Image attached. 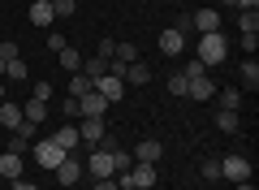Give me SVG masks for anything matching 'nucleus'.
Returning <instances> with one entry per match:
<instances>
[{"mask_svg": "<svg viewBox=\"0 0 259 190\" xmlns=\"http://www.w3.org/2000/svg\"><path fill=\"white\" fill-rule=\"evenodd\" d=\"M26 147H30V138H22V134H13V138H9V151H18V156H22Z\"/></svg>", "mask_w": 259, "mask_h": 190, "instance_id": "c9c22d12", "label": "nucleus"}, {"mask_svg": "<svg viewBox=\"0 0 259 190\" xmlns=\"http://www.w3.org/2000/svg\"><path fill=\"white\" fill-rule=\"evenodd\" d=\"M52 13H56V22L74 18V13H78V0H52Z\"/></svg>", "mask_w": 259, "mask_h": 190, "instance_id": "b1692460", "label": "nucleus"}, {"mask_svg": "<svg viewBox=\"0 0 259 190\" xmlns=\"http://www.w3.org/2000/svg\"><path fill=\"white\" fill-rule=\"evenodd\" d=\"M238 112H229V108H216V130H225V134H238Z\"/></svg>", "mask_w": 259, "mask_h": 190, "instance_id": "412c9836", "label": "nucleus"}, {"mask_svg": "<svg viewBox=\"0 0 259 190\" xmlns=\"http://www.w3.org/2000/svg\"><path fill=\"white\" fill-rule=\"evenodd\" d=\"M0 78H5V61H0Z\"/></svg>", "mask_w": 259, "mask_h": 190, "instance_id": "37998d69", "label": "nucleus"}, {"mask_svg": "<svg viewBox=\"0 0 259 190\" xmlns=\"http://www.w3.org/2000/svg\"><path fill=\"white\" fill-rule=\"evenodd\" d=\"M52 173H56V181H61V186H78V181H82V173H87V164L78 160V151H69Z\"/></svg>", "mask_w": 259, "mask_h": 190, "instance_id": "7ed1b4c3", "label": "nucleus"}, {"mask_svg": "<svg viewBox=\"0 0 259 190\" xmlns=\"http://www.w3.org/2000/svg\"><path fill=\"white\" fill-rule=\"evenodd\" d=\"M186 30H190V18H182L177 26H164V30H160V39H156L160 52H164V56H182L186 52Z\"/></svg>", "mask_w": 259, "mask_h": 190, "instance_id": "f03ea898", "label": "nucleus"}, {"mask_svg": "<svg viewBox=\"0 0 259 190\" xmlns=\"http://www.w3.org/2000/svg\"><path fill=\"white\" fill-rule=\"evenodd\" d=\"M52 143L61 147V151H78V143H82V138H78V126H61L52 134Z\"/></svg>", "mask_w": 259, "mask_h": 190, "instance_id": "f3484780", "label": "nucleus"}, {"mask_svg": "<svg viewBox=\"0 0 259 190\" xmlns=\"http://www.w3.org/2000/svg\"><path fill=\"white\" fill-rule=\"evenodd\" d=\"M229 56V39L216 30V35H199V61L207 65V69H216V65Z\"/></svg>", "mask_w": 259, "mask_h": 190, "instance_id": "f257e3e1", "label": "nucleus"}, {"mask_svg": "<svg viewBox=\"0 0 259 190\" xmlns=\"http://www.w3.org/2000/svg\"><path fill=\"white\" fill-rule=\"evenodd\" d=\"M22 169H26V164H22L18 151H5V156H0V177H5V181H18Z\"/></svg>", "mask_w": 259, "mask_h": 190, "instance_id": "f8f14e48", "label": "nucleus"}, {"mask_svg": "<svg viewBox=\"0 0 259 190\" xmlns=\"http://www.w3.org/2000/svg\"><path fill=\"white\" fill-rule=\"evenodd\" d=\"M238 26H242V35H246V30H259V13H242Z\"/></svg>", "mask_w": 259, "mask_h": 190, "instance_id": "473e14b6", "label": "nucleus"}, {"mask_svg": "<svg viewBox=\"0 0 259 190\" xmlns=\"http://www.w3.org/2000/svg\"><path fill=\"white\" fill-rule=\"evenodd\" d=\"M5 73H9L13 82H26V78H30V69H26V61H22V56H18V61H9V65H5Z\"/></svg>", "mask_w": 259, "mask_h": 190, "instance_id": "bb28decb", "label": "nucleus"}, {"mask_svg": "<svg viewBox=\"0 0 259 190\" xmlns=\"http://www.w3.org/2000/svg\"><path fill=\"white\" fill-rule=\"evenodd\" d=\"M48 48H52V52H65V48H69V39H65L61 30H52V35H48Z\"/></svg>", "mask_w": 259, "mask_h": 190, "instance_id": "2f4dec72", "label": "nucleus"}, {"mask_svg": "<svg viewBox=\"0 0 259 190\" xmlns=\"http://www.w3.org/2000/svg\"><path fill=\"white\" fill-rule=\"evenodd\" d=\"M255 44H259V30H246V35H242V48H246V56H255Z\"/></svg>", "mask_w": 259, "mask_h": 190, "instance_id": "f704fd0d", "label": "nucleus"}, {"mask_svg": "<svg viewBox=\"0 0 259 190\" xmlns=\"http://www.w3.org/2000/svg\"><path fill=\"white\" fill-rule=\"evenodd\" d=\"M5 100H9V95H5V87H0V104H5Z\"/></svg>", "mask_w": 259, "mask_h": 190, "instance_id": "79ce46f5", "label": "nucleus"}, {"mask_svg": "<svg viewBox=\"0 0 259 190\" xmlns=\"http://www.w3.org/2000/svg\"><path fill=\"white\" fill-rule=\"evenodd\" d=\"M212 100H216V108H229V112H238V108H242V91H238V87H221V91L212 95Z\"/></svg>", "mask_w": 259, "mask_h": 190, "instance_id": "4468645a", "label": "nucleus"}, {"mask_svg": "<svg viewBox=\"0 0 259 190\" xmlns=\"http://www.w3.org/2000/svg\"><path fill=\"white\" fill-rule=\"evenodd\" d=\"M87 173H91L95 181L100 177H117V169H112V151H104V147H91V156H87Z\"/></svg>", "mask_w": 259, "mask_h": 190, "instance_id": "20e7f679", "label": "nucleus"}, {"mask_svg": "<svg viewBox=\"0 0 259 190\" xmlns=\"http://www.w3.org/2000/svg\"><path fill=\"white\" fill-rule=\"evenodd\" d=\"M112 48H117L112 39H100V56H104V61H112Z\"/></svg>", "mask_w": 259, "mask_h": 190, "instance_id": "4c0bfd02", "label": "nucleus"}, {"mask_svg": "<svg viewBox=\"0 0 259 190\" xmlns=\"http://www.w3.org/2000/svg\"><path fill=\"white\" fill-rule=\"evenodd\" d=\"M212 95H216V82L207 78V73H203V78H194L190 87H186V100H212Z\"/></svg>", "mask_w": 259, "mask_h": 190, "instance_id": "ddd939ff", "label": "nucleus"}, {"mask_svg": "<svg viewBox=\"0 0 259 190\" xmlns=\"http://www.w3.org/2000/svg\"><path fill=\"white\" fill-rule=\"evenodd\" d=\"M242 82H246V87H250V91H255V87H259V65H255V61H250V56H246V61H242Z\"/></svg>", "mask_w": 259, "mask_h": 190, "instance_id": "a878e982", "label": "nucleus"}, {"mask_svg": "<svg viewBox=\"0 0 259 190\" xmlns=\"http://www.w3.org/2000/svg\"><path fill=\"white\" fill-rule=\"evenodd\" d=\"M221 5H229V9H233V0H221Z\"/></svg>", "mask_w": 259, "mask_h": 190, "instance_id": "c03bdc74", "label": "nucleus"}, {"mask_svg": "<svg viewBox=\"0 0 259 190\" xmlns=\"http://www.w3.org/2000/svg\"><path fill=\"white\" fill-rule=\"evenodd\" d=\"M151 190H156V186H151Z\"/></svg>", "mask_w": 259, "mask_h": 190, "instance_id": "de8ad7c7", "label": "nucleus"}, {"mask_svg": "<svg viewBox=\"0 0 259 190\" xmlns=\"http://www.w3.org/2000/svg\"><path fill=\"white\" fill-rule=\"evenodd\" d=\"M108 112V100H104L100 91H87V95H78V117H104Z\"/></svg>", "mask_w": 259, "mask_h": 190, "instance_id": "6e6552de", "label": "nucleus"}, {"mask_svg": "<svg viewBox=\"0 0 259 190\" xmlns=\"http://www.w3.org/2000/svg\"><path fill=\"white\" fill-rule=\"evenodd\" d=\"M186 87H190V82H186L182 73H173V78H168V91H173V95H186Z\"/></svg>", "mask_w": 259, "mask_h": 190, "instance_id": "72a5a7b5", "label": "nucleus"}, {"mask_svg": "<svg viewBox=\"0 0 259 190\" xmlns=\"http://www.w3.org/2000/svg\"><path fill=\"white\" fill-rule=\"evenodd\" d=\"M91 190H117V177H100V181H95Z\"/></svg>", "mask_w": 259, "mask_h": 190, "instance_id": "58836bf2", "label": "nucleus"}, {"mask_svg": "<svg viewBox=\"0 0 259 190\" xmlns=\"http://www.w3.org/2000/svg\"><path fill=\"white\" fill-rule=\"evenodd\" d=\"M250 169H255V164H250L242 151H233V156L221 160V177H229V181H250Z\"/></svg>", "mask_w": 259, "mask_h": 190, "instance_id": "39448f33", "label": "nucleus"}, {"mask_svg": "<svg viewBox=\"0 0 259 190\" xmlns=\"http://www.w3.org/2000/svg\"><path fill=\"white\" fill-rule=\"evenodd\" d=\"M190 26L199 30V35H216V30H221V9H212V5H207V9H194Z\"/></svg>", "mask_w": 259, "mask_h": 190, "instance_id": "423d86ee", "label": "nucleus"}, {"mask_svg": "<svg viewBox=\"0 0 259 190\" xmlns=\"http://www.w3.org/2000/svg\"><path fill=\"white\" fill-rule=\"evenodd\" d=\"M9 186H13V190H39L35 181H26V177H18V181H9Z\"/></svg>", "mask_w": 259, "mask_h": 190, "instance_id": "ea45409f", "label": "nucleus"}, {"mask_svg": "<svg viewBox=\"0 0 259 190\" xmlns=\"http://www.w3.org/2000/svg\"><path fill=\"white\" fill-rule=\"evenodd\" d=\"M87 91H95V82L87 78L82 69H78V73H69V95H74V100H78V95H87Z\"/></svg>", "mask_w": 259, "mask_h": 190, "instance_id": "4be33fe9", "label": "nucleus"}, {"mask_svg": "<svg viewBox=\"0 0 259 190\" xmlns=\"http://www.w3.org/2000/svg\"><path fill=\"white\" fill-rule=\"evenodd\" d=\"M78 190H91V186H78Z\"/></svg>", "mask_w": 259, "mask_h": 190, "instance_id": "a18cd8bd", "label": "nucleus"}, {"mask_svg": "<svg viewBox=\"0 0 259 190\" xmlns=\"http://www.w3.org/2000/svg\"><path fill=\"white\" fill-rule=\"evenodd\" d=\"M199 173H203L207 181H221V160H203V169H199Z\"/></svg>", "mask_w": 259, "mask_h": 190, "instance_id": "c756f323", "label": "nucleus"}, {"mask_svg": "<svg viewBox=\"0 0 259 190\" xmlns=\"http://www.w3.org/2000/svg\"><path fill=\"white\" fill-rule=\"evenodd\" d=\"M65 156H69V151H61V147H56L52 138H39V143H35V160L44 164V169H56V164H61Z\"/></svg>", "mask_w": 259, "mask_h": 190, "instance_id": "0eeeda50", "label": "nucleus"}, {"mask_svg": "<svg viewBox=\"0 0 259 190\" xmlns=\"http://www.w3.org/2000/svg\"><path fill=\"white\" fill-rule=\"evenodd\" d=\"M147 82H151V69L143 61H130L125 65V87H147Z\"/></svg>", "mask_w": 259, "mask_h": 190, "instance_id": "dca6fc26", "label": "nucleus"}, {"mask_svg": "<svg viewBox=\"0 0 259 190\" xmlns=\"http://www.w3.org/2000/svg\"><path fill=\"white\" fill-rule=\"evenodd\" d=\"M22 117H26L30 126H39V121L48 117V100H39V95H30V100L22 104Z\"/></svg>", "mask_w": 259, "mask_h": 190, "instance_id": "a211bd4d", "label": "nucleus"}, {"mask_svg": "<svg viewBox=\"0 0 259 190\" xmlns=\"http://www.w3.org/2000/svg\"><path fill=\"white\" fill-rule=\"evenodd\" d=\"M0 61H5V65L18 61V44H13V39H5V44H0Z\"/></svg>", "mask_w": 259, "mask_h": 190, "instance_id": "7c9ffc66", "label": "nucleus"}, {"mask_svg": "<svg viewBox=\"0 0 259 190\" xmlns=\"http://www.w3.org/2000/svg\"><path fill=\"white\" fill-rule=\"evenodd\" d=\"M130 164H134V156H130V151H121V147H112V169H117V173H125Z\"/></svg>", "mask_w": 259, "mask_h": 190, "instance_id": "c85d7f7f", "label": "nucleus"}, {"mask_svg": "<svg viewBox=\"0 0 259 190\" xmlns=\"http://www.w3.org/2000/svg\"><path fill=\"white\" fill-rule=\"evenodd\" d=\"M44 5H52V0H44Z\"/></svg>", "mask_w": 259, "mask_h": 190, "instance_id": "49530a36", "label": "nucleus"}, {"mask_svg": "<svg viewBox=\"0 0 259 190\" xmlns=\"http://www.w3.org/2000/svg\"><path fill=\"white\" fill-rule=\"evenodd\" d=\"M30 22H35V26H52V22H56L52 5H44V0H35V5H30Z\"/></svg>", "mask_w": 259, "mask_h": 190, "instance_id": "6ab92c4d", "label": "nucleus"}, {"mask_svg": "<svg viewBox=\"0 0 259 190\" xmlns=\"http://www.w3.org/2000/svg\"><path fill=\"white\" fill-rule=\"evenodd\" d=\"M203 73H207V65L199 61V56H194V61H186V65H182V78H186V82H194V78H203Z\"/></svg>", "mask_w": 259, "mask_h": 190, "instance_id": "393cba45", "label": "nucleus"}, {"mask_svg": "<svg viewBox=\"0 0 259 190\" xmlns=\"http://www.w3.org/2000/svg\"><path fill=\"white\" fill-rule=\"evenodd\" d=\"M30 95H39V100H48V95H52V82H48V78H44V82H35V91H30Z\"/></svg>", "mask_w": 259, "mask_h": 190, "instance_id": "e433bc0d", "label": "nucleus"}, {"mask_svg": "<svg viewBox=\"0 0 259 190\" xmlns=\"http://www.w3.org/2000/svg\"><path fill=\"white\" fill-rule=\"evenodd\" d=\"M95 91H100L108 104H117L121 95H125V78H117V73H104V78H95Z\"/></svg>", "mask_w": 259, "mask_h": 190, "instance_id": "1a4fd4ad", "label": "nucleus"}, {"mask_svg": "<svg viewBox=\"0 0 259 190\" xmlns=\"http://www.w3.org/2000/svg\"><path fill=\"white\" fill-rule=\"evenodd\" d=\"M112 61H139V48H134V44H117V48H112Z\"/></svg>", "mask_w": 259, "mask_h": 190, "instance_id": "cd10ccee", "label": "nucleus"}, {"mask_svg": "<svg viewBox=\"0 0 259 190\" xmlns=\"http://www.w3.org/2000/svg\"><path fill=\"white\" fill-rule=\"evenodd\" d=\"M108 134V126H104V117H82V126H78V138L91 147H100V138Z\"/></svg>", "mask_w": 259, "mask_h": 190, "instance_id": "9b49d317", "label": "nucleus"}, {"mask_svg": "<svg viewBox=\"0 0 259 190\" xmlns=\"http://www.w3.org/2000/svg\"><path fill=\"white\" fill-rule=\"evenodd\" d=\"M82 73H87V78H104V73H108V61H104V56H95V61H82Z\"/></svg>", "mask_w": 259, "mask_h": 190, "instance_id": "5701e85b", "label": "nucleus"}, {"mask_svg": "<svg viewBox=\"0 0 259 190\" xmlns=\"http://www.w3.org/2000/svg\"><path fill=\"white\" fill-rule=\"evenodd\" d=\"M130 156H134V164H156L160 156H164V143H160V138H143Z\"/></svg>", "mask_w": 259, "mask_h": 190, "instance_id": "9d476101", "label": "nucleus"}, {"mask_svg": "<svg viewBox=\"0 0 259 190\" xmlns=\"http://www.w3.org/2000/svg\"><path fill=\"white\" fill-rule=\"evenodd\" d=\"M22 121H26V117H22V104H13V100L0 104V126H5V130H18Z\"/></svg>", "mask_w": 259, "mask_h": 190, "instance_id": "2eb2a0df", "label": "nucleus"}, {"mask_svg": "<svg viewBox=\"0 0 259 190\" xmlns=\"http://www.w3.org/2000/svg\"><path fill=\"white\" fill-rule=\"evenodd\" d=\"M233 190H255V181H233Z\"/></svg>", "mask_w": 259, "mask_h": 190, "instance_id": "a19ab883", "label": "nucleus"}, {"mask_svg": "<svg viewBox=\"0 0 259 190\" xmlns=\"http://www.w3.org/2000/svg\"><path fill=\"white\" fill-rule=\"evenodd\" d=\"M56 65L69 69V73H78L82 69V52H78V48H65V52H56Z\"/></svg>", "mask_w": 259, "mask_h": 190, "instance_id": "aec40b11", "label": "nucleus"}]
</instances>
